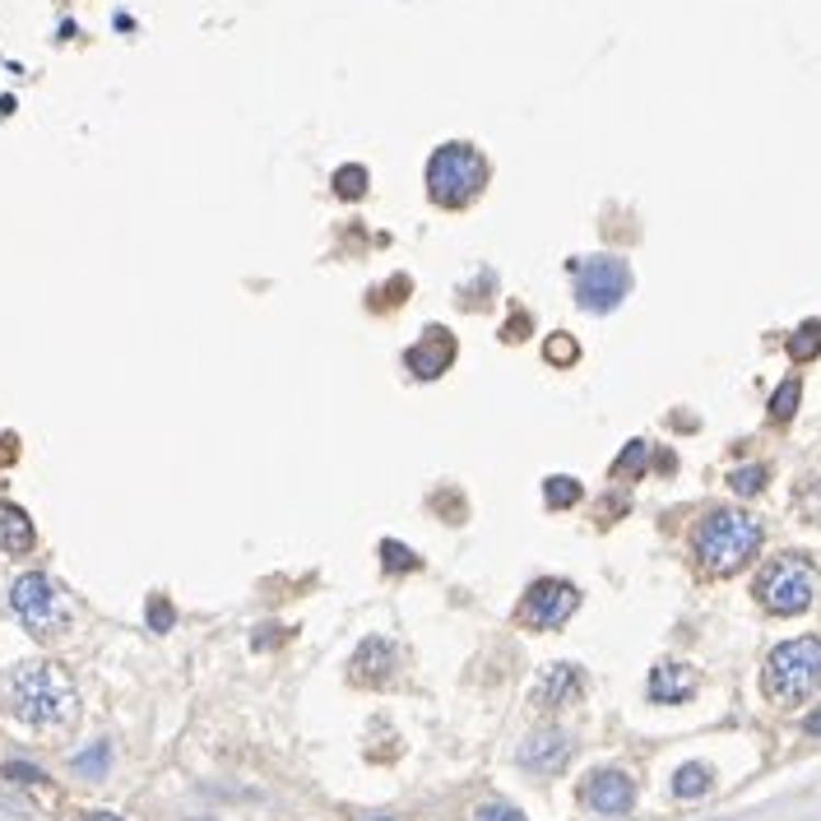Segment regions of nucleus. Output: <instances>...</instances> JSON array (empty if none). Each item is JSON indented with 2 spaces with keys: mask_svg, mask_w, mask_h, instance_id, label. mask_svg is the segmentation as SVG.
<instances>
[{
  "mask_svg": "<svg viewBox=\"0 0 821 821\" xmlns=\"http://www.w3.org/2000/svg\"><path fill=\"white\" fill-rule=\"evenodd\" d=\"M5 710L28 729H61L80 715V696L56 663H19L5 678Z\"/></svg>",
  "mask_w": 821,
  "mask_h": 821,
  "instance_id": "obj_1",
  "label": "nucleus"
},
{
  "mask_svg": "<svg viewBox=\"0 0 821 821\" xmlns=\"http://www.w3.org/2000/svg\"><path fill=\"white\" fill-rule=\"evenodd\" d=\"M692 547L710 576H733L761 553V524L742 511H710L696 524Z\"/></svg>",
  "mask_w": 821,
  "mask_h": 821,
  "instance_id": "obj_2",
  "label": "nucleus"
},
{
  "mask_svg": "<svg viewBox=\"0 0 821 821\" xmlns=\"http://www.w3.org/2000/svg\"><path fill=\"white\" fill-rule=\"evenodd\" d=\"M761 687L775 706H803L821 687V636H794L775 645L761 669Z\"/></svg>",
  "mask_w": 821,
  "mask_h": 821,
  "instance_id": "obj_3",
  "label": "nucleus"
},
{
  "mask_svg": "<svg viewBox=\"0 0 821 821\" xmlns=\"http://www.w3.org/2000/svg\"><path fill=\"white\" fill-rule=\"evenodd\" d=\"M817 594H821V571L803 553H779L756 571V599H761V609L775 617L808 613Z\"/></svg>",
  "mask_w": 821,
  "mask_h": 821,
  "instance_id": "obj_4",
  "label": "nucleus"
},
{
  "mask_svg": "<svg viewBox=\"0 0 821 821\" xmlns=\"http://www.w3.org/2000/svg\"><path fill=\"white\" fill-rule=\"evenodd\" d=\"M487 186V159L474 144H441L432 159H427V195L441 209H464L469 200H478Z\"/></svg>",
  "mask_w": 821,
  "mask_h": 821,
  "instance_id": "obj_5",
  "label": "nucleus"
},
{
  "mask_svg": "<svg viewBox=\"0 0 821 821\" xmlns=\"http://www.w3.org/2000/svg\"><path fill=\"white\" fill-rule=\"evenodd\" d=\"M10 609L14 617L24 622V627L33 636H61L70 627V609H66V599L61 590L43 576V571H28V576H19L14 580V590H10Z\"/></svg>",
  "mask_w": 821,
  "mask_h": 821,
  "instance_id": "obj_6",
  "label": "nucleus"
},
{
  "mask_svg": "<svg viewBox=\"0 0 821 821\" xmlns=\"http://www.w3.org/2000/svg\"><path fill=\"white\" fill-rule=\"evenodd\" d=\"M571 274H576V302L585 311H613L632 292V269L617 256L571 261Z\"/></svg>",
  "mask_w": 821,
  "mask_h": 821,
  "instance_id": "obj_7",
  "label": "nucleus"
},
{
  "mask_svg": "<svg viewBox=\"0 0 821 821\" xmlns=\"http://www.w3.org/2000/svg\"><path fill=\"white\" fill-rule=\"evenodd\" d=\"M580 609V590L571 580H557V576H543L530 585V594L520 603V622L534 632H557L566 617Z\"/></svg>",
  "mask_w": 821,
  "mask_h": 821,
  "instance_id": "obj_8",
  "label": "nucleus"
},
{
  "mask_svg": "<svg viewBox=\"0 0 821 821\" xmlns=\"http://www.w3.org/2000/svg\"><path fill=\"white\" fill-rule=\"evenodd\" d=\"M580 798H585V808L599 812V817H622L636 803V785H632L627 771H594L590 779H585Z\"/></svg>",
  "mask_w": 821,
  "mask_h": 821,
  "instance_id": "obj_9",
  "label": "nucleus"
},
{
  "mask_svg": "<svg viewBox=\"0 0 821 821\" xmlns=\"http://www.w3.org/2000/svg\"><path fill=\"white\" fill-rule=\"evenodd\" d=\"M571 752H576L571 738L557 733V729H543V733H530V738H524L520 766H524V771H539V775H562L566 761H571Z\"/></svg>",
  "mask_w": 821,
  "mask_h": 821,
  "instance_id": "obj_10",
  "label": "nucleus"
},
{
  "mask_svg": "<svg viewBox=\"0 0 821 821\" xmlns=\"http://www.w3.org/2000/svg\"><path fill=\"white\" fill-rule=\"evenodd\" d=\"M580 696V669L576 663H553L539 682H534V692H530V706L539 710H562V706H571V701Z\"/></svg>",
  "mask_w": 821,
  "mask_h": 821,
  "instance_id": "obj_11",
  "label": "nucleus"
},
{
  "mask_svg": "<svg viewBox=\"0 0 821 821\" xmlns=\"http://www.w3.org/2000/svg\"><path fill=\"white\" fill-rule=\"evenodd\" d=\"M451 358H455V339L446 335L441 325H432L414 348H408V367H414V377H423V381L441 377V371L451 367Z\"/></svg>",
  "mask_w": 821,
  "mask_h": 821,
  "instance_id": "obj_12",
  "label": "nucleus"
},
{
  "mask_svg": "<svg viewBox=\"0 0 821 821\" xmlns=\"http://www.w3.org/2000/svg\"><path fill=\"white\" fill-rule=\"evenodd\" d=\"M650 701H659V706H682L692 692H696V673L687 669V663H678V659H663L659 669L650 673Z\"/></svg>",
  "mask_w": 821,
  "mask_h": 821,
  "instance_id": "obj_13",
  "label": "nucleus"
},
{
  "mask_svg": "<svg viewBox=\"0 0 821 821\" xmlns=\"http://www.w3.org/2000/svg\"><path fill=\"white\" fill-rule=\"evenodd\" d=\"M354 678L358 682H385L390 678V669H395V645H385L381 636H367L362 645H358V655H354Z\"/></svg>",
  "mask_w": 821,
  "mask_h": 821,
  "instance_id": "obj_14",
  "label": "nucleus"
},
{
  "mask_svg": "<svg viewBox=\"0 0 821 821\" xmlns=\"http://www.w3.org/2000/svg\"><path fill=\"white\" fill-rule=\"evenodd\" d=\"M33 520L19 511L14 501H0V553H10V557H19V553H28L33 547Z\"/></svg>",
  "mask_w": 821,
  "mask_h": 821,
  "instance_id": "obj_15",
  "label": "nucleus"
},
{
  "mask_svg": "<svg viewBox=\"0 0 821 821\" xmlns=\"http://www.w3.org/2000/svg\"><path fill=\"white\" fill-rule=\"evenodd\" d=\"M710 766H701V761H687V766H678L673 775V794L678 798H701V794H710Z\"/></svg>",
  "mask_w": 821,
  "mask_h": 821,
  "instance_id": "obj_16",
  "label": "nucleus"
},
{
  "mask_svg": "<svg viewBox=\"0 0 821 821\" xmlns=\"http://www.w3.org/2000/svg\"><path fill=\"white\" fill-rule=\"evenodd\" d=\"M821 354V321H803L789 335V358L794 362H812Z\"/></svg>",
  "mask_w": 821,
  "mask_h": 821,
  "instance_id": "obj_17",
  "label": "nucleus"
},
{
  "mask_svg": "<svg viewBox=\"0 0 821 821\" xmlns=\"http://www.w3.org/2000/svg\"><path fill=\"white\" fill-rule=\"evenodd\" d=\"M798 400H803V385H798V377L779 381V390L771 395V418H775V423H789V418L798 414Z\"/></svg>",
  "mask_w": 821,
  "mask_h": 821,
  "instance_id": "obj_18",
  "label": "nucleus"
},
{
  "mask_svg": "<svg viewBox=\"0 0 821 821\" xmlns=\"http://www.w3.org/2000/svg\"><path fill=\"white\" fill-rule=\"evenodd\" d=\"M543 501L553 506V511H566V506H576L580 501V483L576 478H566V474H553L543 483Z\"/></svg>",
  "mask_w": 821,
  "mask_h": 821,
  "instance_id": "obj_19",
  "label": "nucleus"
},
{
  "mask_svg": "<svg viewBox=\"0 0 821 821\" xmlns=\"http://www.w3.org/2000/svg\"><path fill=\"white\" fill-rule=\"evenodd\" d=\"M107 761H112L107 742H97V748H89V752H80V756H74L70 766L80 771V775H89V779H103V775H107Z\"/></svg>",
  "mask_w": 821,
  "mask_h": 821,
  "instance_id": "obj_20",
  "label": "nucleus"
},
{
  "mask_svg": "<svg viewBox=\"0 0 821 821\" xmlns=\"http://www.w3.org/2000/svg\"><path fill=\"white\" fill-rule=\"evenodd\" d=\"M729 487H733V493H738V497H756V493H761V487H766V469H761V464H748V469H733V474H729Z\"/></svg>",
  "mask_w": 821,
  "mask_h": 821,
  "instance_id": "obj_21",
  "label": "nucleus"
},
{
  "mask_svg": "<svg viewBox=\"0 0 821 821\" xmlns=\"http://www.w3.org/2000/svg\"><path fill=\"white\" fill-rule=\"evenodd\" d=\"M335 190L348 195V200H358V195L367 190V167H339L335 172Z\"/></svg>",
  "mask_w": 821,
  "mask_h": 821,
  "instance_id": "obj_22",
  "label": "nucleus"
},
{
  "mask_svg": "<svg viewBox=\"0 0 821 821\" xmlns=\"http://www.w3.org/2000/svg\"><path fill=\"white\" fill-rule=\"evenodd\" d=\"M381 557H385V566H390V571H418V557L408 553L404 543H395V539H390V543H381Z\"/></svg>",
  "mask_w": 821,
  "mask_h": 821,
  "instance_id": "obj_23",
  "label": "nucleus"
},
{
  "mask_svg": "<svg viewBox=\"0 0 821 821\" xmlns=\"http://www.w3.org/2000/svg\"><path fill=\"white\" fill-rule=\"evenodd\" d=\"M543 354H547V362H576V358H580V348H576V339L553 335V339H547Z\"/></svg>",
  "mask_w": 821,
  "mask_h": 821,
  "instance_id": "obj_24",
  "label": "nucleus"
},
{
  "mask_svg": "<svg viewBox=\"0 0 821 821\" xmlns=\"http://www.w3.org/2000/svg\"><path fill=\"white\" fill-rule=\"evenodd\" d=\"M172 622H177V613H172V603L153 594V599H149V627H153V632H167Z\"/></svg>",
  "mask_w": 821,
  "mask_h": 821,
  "instance_id": "obj_25",
  "label": "nucleus"
},
{
  "mask_svg": "<svg viewBox=\"0 0 821 821\" xmlns=\"http://www.w3.org/2000/svg\"><path fill=\"white\" fill-rule=\"evenodd\" d=\"M640 464H645V441H632V446H627V455L617 460L613 474H640Z\"/></svg>",
  "mask_w": 821,
  "mask_h": 821,
  "instance_id": "obj_26",
  "label": "nucleus"
},
{
  "mask_svg": "<svg viewBox=\"0 0 821 821\" xmlns=\"http://www.w3.org/2000/svg\"><path fill=\"white\" fill-rule=\"evenodd\" d=\"M10 779H19V785H43V771H33V766H5Z\"/></svg>",
  "mask_w": 821,
  "mask_h": 821,
  "instance_id": "obj_27",
  "label": "nucleus"
},
{
  "mask_svg": "<svg viewBox=\"0 0 821 821\" xmlns=\"http://www.w3.org/2000/svg\"><path fill=\"white\" fill-rule=\"evenodd\" d=\"M478 821H524V817H520L516 808H483Z\"/></svg>",
  "mask_w": 821,
  "mask_h": 821,
  "instance_id": "obj_28",
  "label": "nucleus"
},
{
  "mask_svg": "<svg viewBox=\"0 0 821 821\" xmlns=\"http://www.w3.org/2000/svg\"><path fill=\"white\" fill-rule=\"evenodd\" d=\"M803 729H808L812 738H821V710H817V715H808V725H803Z\"/></svg>",
  "mask_w": 821,
  "mask_h": 821,
  "instance_id": "obj_29",
  "label": "nucleus"
},
{
  "mask_svg": "<svg viewBox=\"0 0 821 821\" xmlns=\"http://www.w3.org/2000/svg\"><path fill=\"white\" fill-rule=\"evenodd\" d=\"M84 821H122V817H116V812H89Z\"/></svg>",
  "mask_w": 821,
  "mask_h": 821,
  "instance_id": "obj_30",
  "label": "nucleus"
},
{
  "mask_svg": "<svg viewBox=\"0 0 821 821\" xmlns=\"http://www.w3.org/2000/svg\"><path fill=\"white\" fill-rule=\"evenodd\" d=\"M377 821H390V817H377Z\"/></svg>",
  "mask_w": 821,
  "mask_h": 821,
  "instance_id": "obj_31",
  "label": "nucleus"
}]
</instances>
